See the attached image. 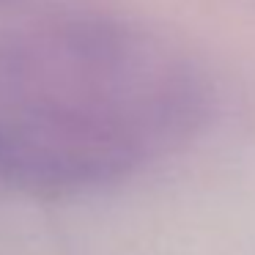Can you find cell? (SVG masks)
<instances>
[{
	"mask_svg": "<svg viewBox=\"0 0 255 255\" xmlns=\"http://www.w3.org/2000/svg\"><path fill=\"white\" fill-rule=\"evenodd\" d=\"M0 156H3V137H0Z\"/></svg>",
	"mask_w": 255,
	"mask_h": 255,
	"instance_id": "1",
	"label": "cell"
}]
</instances>
